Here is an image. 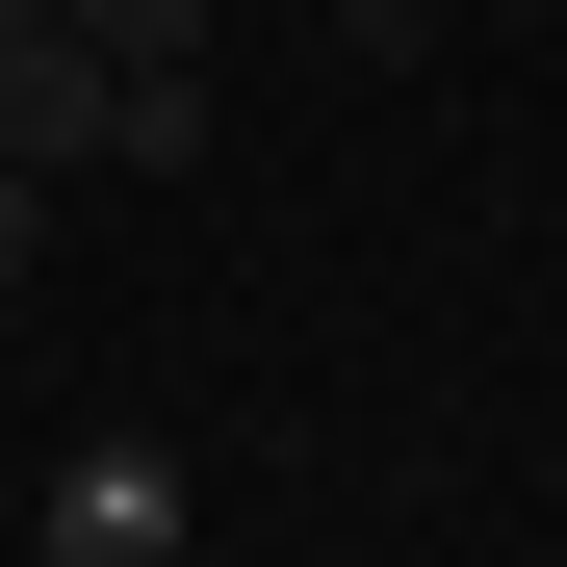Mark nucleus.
Masks as SVG:
<instances>
[{
    "label": "nucleus",
    "instance_id": "f257e3e1",
    "mask_svg": "<svg viewBox=\"0 0 567 567\" xmlns=\"http://www.w3.org/2000/svg\"><path fill=\"white\" fill-rule=\"evenodd\" d=\"M0 155H52V181H104V155H130L104 27H0Z\"/></svg>",
    "mask_w": 567,
    "mask_h": 567
},
{
    "label": "nucleus",
    "instance_id": "f03ea898",
    "mask_svg": "<svg viewBox=\"0 0 567 567\" xmlns=\"http://www.w3.org/2000/svg\"><path fill=\"white\" fill-rule=\"evenodd\" d=\"M155 542H181V464L155 439H78L52 464V567H155Z\"/></svg>",
    "mask_w": 567,
    "mask_h": 567
},
{
    "label": "nucleus",
    "instance_id": "7ed1b4c3",
    "mask_svg": "<svg viewBox=\"0 0 567 567\" xmlns=\"http://www.w3.org/2000/svg\"><path fill=\"white\" fill-rule=\"evenodd\" d=\"M104 27V78H207V0H78Z\"/></svg>",
    "mask_w": 567,
    "mask_h": 567
},
{
    "label": "nucleus",
    "instance_id": "20e7f679",
    "mask_svg": "<svg viewBox=\"0 0 567 567\" xmlns=\"http://www.w3.org/2000/svg\"><path fill=\"white\" fill-rule=\"evenodd\" d=\"M336 52H361V78H413V52H464V0H336Z\"/></svg>",
    "mask_w": 567,
    "mask_h": 567
},
{
    "label": "nucleus",
    "instance_id": "39448f33",
    "mask_svg": "<svg viewBox=\"0 0 567 567\" xmlns=\"http://www.w3.org/2000/svg\"><path fill=\"white\" fill-rule=\"evenodd\" d=\"M52 258V155H0V284H27Z\"/></svg>",
    "mask_w": 567,
    "mask_h": 567
},
{
    "label": "nucleus",
    "instance_id": "423d86ee",
    "mask_svg": "<svg viewBox=\"0 0 567 567\" xmlns=\"http://www.w3.org/2000/svg\"><path fill=\"white\" fill-rule=\"evenodd\" d=\"M0 27H78V0H0Z\"/></svg>",
    "mask_w": 567,
    "mask_h": 567
}]
</instances>
